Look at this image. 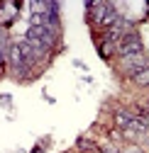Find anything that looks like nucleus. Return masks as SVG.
I'll list each match as a JSON object with an SVG mask.
<instances>
[{
  "mask_svg": "<svg viewBox=\"0 0 149 153\" xmlns=\"http://www.w3.org/2000/svg\"><path fill=\"white\" fill-rule=\"evenodd\" d=\"M120 148H122V153H144V148L137 143H122Z\"/></svg>",
  "mask_w": 149,
  "mask_h": 153,
  "instance_id": "9",
  "label": "nucleus"
},
{
  "mask_svg": "<svg viewBox=\"0 0 149 153\" xmlns=\"http://www.w3.org/2000/svg\"><path fill=\"white\" fill-rule=\"evenodd\" d=\"M110 7H113V3H108V0H88L86 3V22L90 32H98V25L103 22V17L108 15Z\"/></svg>",
  "mask_w": 149,
  "mask_h": 153,
  "instance_id": "1",
  "label": "nucleus"
},
{
  "mask_svg": "<svg viewBox=\"0 0 149 153\" xmlns=\"http://www.w3.org/2000/svg\"><path fill=\"white\" fill-rule=\"evenodd\" d=\"M76 151H81V153H98L100 146L93 139H88V136H81V139H76Z\"/></svg>",
  "mask_w": 149,
  "mask_h": 153,
  "instance_id": "6",
  "label": "nucleus"
},
{
  "mask_svg": "<svg viewBox=\"0 0 149 153\" xmlns=\"http://www.w3.org/2000/svg\"><path fill=\"white\" fill-rule=\"evenodd\" d=\"M93 42H96L98 56H100L105 63H113V59H117V44L115 42L103 39V34H98V32H93Z\"/></svg>",
  "mask_w": 149,
  "mask_h": 153,
  "instance_id": "4",
  "label": "nucleus"
},
{
  "mask_svg": "<svg viewBox=\"0 0 149 153\" xmlns=\"http://www.w3.org/2000/svg\"><path fill=\"white\" fill-rule=\"evenodd\" d=\"M129 122H132V114L127 112V107H115L113 109V124H115V129H127Z\"/></svg>",
  "mask_w": 149,
  "mask_h": 153,
  "instance_id": "5",
  "label": "nucleus"
},
{
  "mask_svg": "<svg viewBox=\"0 0 149 153\" xmlns=\"http://www.w3.org/2000/svg\"><path fill=\"white\" fill-rule=\"evenodd\" d=\"M129 83H132L135 88H149V66L142 68V71H137L132 78H129Z\"/></svg>",
  "mask_w": 149,
  "mask_h": 153,
  "instance_id": "7",
  "label": "nucleus"
},
{
  "mask_svg": "<svg viewBox=\"0 0 149 153\" xmlns=\"http://www.w3.org/2000/svg\"><path fill=\"white\" fill-rule=\"evenodd\" d=\"M73 66H76V68H78V71H88V66H86V63H83V61H78V59H76V61H73Z\"/></svg>",
  "mask_w": 149,
  "mask_h": 153,
  "instance_id": "10",
  "label": "nucleus"
},
{
  "mask_svg": "<svg viewBox=\"0 0 149 153\" xmlns=\"http://www.w3.org/2000/svg\"><path fill=\"white\" fill-rule=\"evenodd\" d=\"M32 153H44V146H42V143H37V146L32 148Z\"/></svg>",
  "mask_w": 149,
  "mask_h": 153,
  "instance_id": "11",
  "label": "nucleus"
},
{
  "mask_svg": "<svg viewBox=\"0 0 149 153\" xmlns=\"http://www.w3.org/2000/svg\"><path fill=\"white\" fill-rule=\"evenodd\" d=\"M10 46H12V39H10V32H8L5 27H0V51H3V53L8 56Z\"/></svg>",
  "mask_w": 149,
  "mask_h": 153,
  "instance_id": "8",
  "label": "nucleus"
},
{
  "mask_svg": "<svg viewBox=\"0 0 149 153\" xmlns=\"http://www.w3.org/2000/svg\"><path fill=\"white\" fill-rule=\"evenodd\" d=\"M135 53H144V39H142L139 29L132 32V34H127L125 39L120 42V46H117V59H125V56H135Z\"/></svg>",
  "mask_w": 149,
  "mask_h": 153,
  "instance_id": "3",
  "label": "nucleus"
},
{
  "mask_svg": "<svg viewBox=\"0 0 149 153\" xmlns=\"http://www.w3.org/2000/svg\"><path fill=\"white\" fill-rule=\"evenodd\" d=\"M149 66V56L144 53H135V56H125V59H117V73H122L125 78H132V75L142 68Z\"/></svg>",
  "mask_w": 149,
  "mask_h": 153,
  "instance_id": "2",
  "label": "nucleus"
}]
</instances>
